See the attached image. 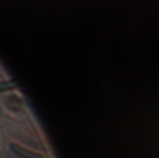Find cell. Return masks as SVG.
<instances>
[{"label":"cell","mask_w":159,"mask_h":158,"mask_svg":"<svg viewBox=\"0 0 159 158\" xmlns=\"http://www.w3.org/2000/svg\"><path fill=\"white\" fill-rule=\"evenodd\" d=\"M18 82L16 80H11V81H4L0 82V92L14 89L18 87Z\"/></svg>","instance_id":"7a4b0ae2"},{"label":"cell","mask_w":159,"mask_h":158,"mask_svg":"<svg viewBox=\"0 0 159 158\" xmlns=\"http://www.w3.org/2000/svg\"><path fill=\"white\" fill-rule=\"evenodd\" d=\"M10 149L11 151L18 156L20 158H44L41 154L30 151L17 143H10Z\"/></svg>","instance_id":"6da1fadb"}]
</instances>
